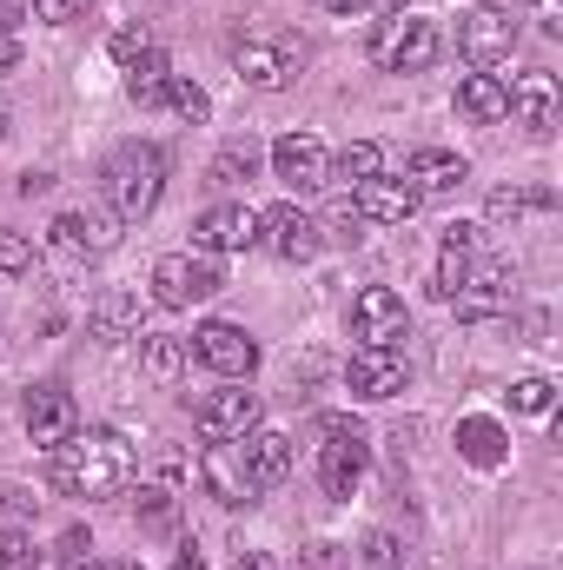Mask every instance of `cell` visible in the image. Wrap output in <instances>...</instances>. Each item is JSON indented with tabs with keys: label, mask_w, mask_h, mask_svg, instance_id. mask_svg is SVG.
I'll list each match as a JSON object with an SVG mask.
<instances>
[{
	"label": "cell",
	"mask_w": 563,
	"mask_h": 570,
	"mask_svg": "<svg viewBox=\"0 0 563 570\" xmlns=\"http://www.w3.org/2000/svg\"><path fill=\"white\" fill-rule=\"evenodd\" d=\"M127 478H134V458L113 431H73L67 444H53V491L60 498L100 504V498L127 491Z\"/></svg>",
	"instance_id": "cell-1"
},
{
	"label": "cell",
	"mask_w": 563,
	"mask_h": 570,
	"mask_svg": "<svg viewBox=\"0 0 563 570\" xmlns=\"http://www.w3.org/2000/svg\"><path fill=\"white\" fill-rule=\"evenodd\" d=\"M166 100H172V114H186V120H206V114H213L206 87H192V80H172V87H166Z\"/></svg>",
	"instance_id": "cell-34"
},
{
	"label": "cell",
	"mask_w": 563,
	"mask_h": 570,
	"mask_svg": "<svg viewBox=\"0 0 563 570\" xmlns=\"http://www.w3.org/2000/svg\"><path fill=\"white\" fill-rule=\"evenodd\" d=\"M0 140H7V100H0Z\"/></svg>",
	"instance_id": "cell-44"
},
{
	"label": "cell",
	"mask_w": 563,
	"mask_h": 570,
	"mask_svg": "<svg viewBox=\"0 0 563 570\" xmlns=\"http://www.w3.org/2000/svg\"><path fill=\"white\" fill-rule=\"evenodd\" d=\"M471 273H477V226H444V253H437V298H451Z\"/></svg>",
	"instance_id": "cell-24"
},
{
	"label": "cell",
	"mask_w": 563,
	"mask_h": 570,
	"mask_svg": "<svg viewBox=\"0 0 563 570\" xmlns=\"http://www.w3.org/2000/svg\"><path fill=\"white\" fill-rule=\"evenodd\" d=\"M259 239H266V246H273L279 259H292V266H298V259H312V253L325 246V226H318L312 213H298V206L285 199V206H273V213L259 219Z\"/></svg>",
	"instance_id": "cell-14"
},
{
	"label": "cell",
	"mask_w": 563,
	"mask_h": 570,
	"mask_svg": "<svg viewBox=\"0 0 563 570\" xmlns=\"http://www.w3.org/2000/svg\"><path fill=\"white\" fill-rule=\"evenodd\" d=\"M352 206H358V219H372V226H405V219L418 213V186H412V179H385V173H378V179H365V186H358V199H352Z\"/></svg>",
	"instance_id": "cell-19"
},
{
	"label": "cell",
	"mask_w": 563,
	"mask_h": 570,
	"mask_svg": "<svg viewBox=\"0 0 563 570\" xmlns=\"http://www.w3.org/2000/svg\"><path fill=\"white\" fill-rule=\"evenodd\" d=\"M0 273H33V239L27 233H0Z\"/></svg>",
	"instance_id": "cell-36"
},
{
	"label": "cell",
	"mask_w": 563,
	"mask_h": 570,
	"mask_svg": "<svg viewBox=\"0 0 563 570\" xmlns=\"http://www.w3.org/2000/svg\"><path fill=\"white\" fill-rule=\"evenodd\" d=\"M213 292H219V273H213L206 259H192V253L152 259V298H159L166 312H186V305H199V298H213Z\"/></svg>",
	"instance_id": "cell-9"
},
{
	"label": "cell",
	"mask_w": 563,
	"mask_h": 570,
	"mask_svg": "<svg viewBox=\"0 0 563 570\" xmlns=\"http://www.w3.org/2000/svg\"><path fill=\"white\" fill-rule=\"evenodd\" d=\"M93 570H140V564H93Z\"/></svg>",
	"instance_id": "cell-45"
},
{
	"label": "cell",
	"mask_w": 563,
	"mask_h": 570,
	"mask_svg": "<svg viewBox=\"0 0 563 570\" xmlns=\"http://www.w3.org/2000/svg\"><path fill=\"white\" fill-rule=\"evenodd\" d=\"M457 114L477 120V127H497V120H511V87L497 73H464L457 80Z\"/></svg>",
	"instance_id": "cell-23"
},
{
	"label": "cell",
	"mask_w": 563,
	"mask_h": 570,
	"mask_svg": "<svg viewBox=\"0 0 563 570\" xmlns=\"http://www.w3.org/2000/svg\"><path fill=\"white\" fill-rule=\"evenodd\" d=\"M80 7H87V0H33V13H40L47 27H60V20H73Z\"/></svg>",
	"instance_id": "cell-38"
},
{
	"label": "cell",
	"mask_w": 563,
	"mask_h": 570,
	"mask_svg": "<svg viewBox=\"0 0 563 570\" xmlns=\"http://www.w3.org/2000/svg\"><path fill=\"white\" fill-rule=\"evenodd\" d=\"M172 570H199V551H192V544H179V558H172Z\"/></svg>",
	"instance_id": "cell-40"
},
{
	"label": "cell",
	"mask_w": 563,
	"mask_h": 570,
	"mask_svg": "<svg viewBox=\"0 0 563 570\" xmlns=\"http://www.w3.org/2000/svg\"><path fill=\"white\" fill-rule=\"evenodd\" d=\"M273 173L298 193H318L332 179V153H325L318 134H285V140H273Z\"/></svg>",
	"instance_id": "cell-11"
},
{
	"label": "cell",
	"mask_w": 563,
	"mask_h": 570,
	"mask_svg": "<svg viewBox=\"0 0 563 570\" xmlns=\"http://www.w3.org/2000/svg\"><path fill=\"white\" fill-rule=\"evenodd\" d=\"M332 173H338V179H352V186H365V179H378V173H385V146H372V140L345 146Z\"/></svg>",
	"instance_id": "cell-30"
},
{
	"label": "cell",
	"mask_w": 563,
	"mask_h": 570,
	"mask_svg": "<svg viewBox=\"0 0 563 570\" xmlns=\"http://www.w3.org/2000/svg\"><path fill=\"white\" fill-rule=\"evenodd\" d=\"M511 120L544 140V134L557 127V80H551V73H524V80L511 87Z\"/></svg>",
	"instance_id": "cell-21"
},
{
	"label": "cell",
	"mask_w": 563,
	"mask_h": 570,
	"mask_svg": "<svg viewBox=\"0 0 563 570\" xmlns=\"http://www.w3.org/2000/svg\"><path fill=\"white\" fill-rule=\"evenodd\" d=\"M93 332L100 338H134L140 332V298L134 292H100L93 298Z\"/></svg>",
	"instance_id": "cell-26"
},
{
	"label": "cell",
	"mask_w": 563,
	"mask_h": 570,
	"mask_svg": "<svg viewBox=\"0 0 563 570\" xmlns=\"http://www.w3.org/2000/svg\"><path fill=\"white\" fill-rule=\"evenodd\" d=\"M159 193H166V153L159 146L134 140L107 159V206H113L120 226H140L146 213L159 206Z\"/></svg>",
	"instance_id": "cell-2"
},
{
	"label": "cell",
	"mask_w": 563,
	"mask_h": 570,
	"mask_svg": "<svg viewBox=\"0 0 563 570\" xmlns=\"http://www.w3.org/2000/svg\"><path fill=\"white\" fill-rule=\"evenodd\" d=\"M27 558H33V538L13 531V524H0V570H20Z\"/></svg>",
	"instance_id": "cell-37"
},
{
	"label": "cell",
	"mask_w": 563,
	"mask_h": 570,
	"mask_svg": "<svg viewBox=\"0 0 563 570\" xmlns=\"http://www.w3.org/2000/svg\"><path fill=\"white\" fill-rule=\"evenodd\" d=\"M107 53H113L120 67H134L140 53H152V33H146V27H120V33L107 40Z\"/></svg>",
	"instance_id": "cell-35"
},
{
	"label": "cell",
	"mask_w": 563,
	"mask_h": 570,
	"mask_svg": "<svg viewBox=\"0 0 563 570\" xmlns=\"http://www.w3.org/2000/svg\"><path fill=\"white\" fill-rule=\"evenodd\" d=\"M253 173H259V146H253V140L226 146V153H219V159L206 166V179H213V186H246Z\"/></svg>",
	"instance_id": "cell-29"
},
{
	"label": "cell",
	"mask_w": 563,
	"mask_h": 570,
	"mask_svg": "<svg viewBox=\"0 0 563 570\" xmlns=\"http://www.w3.org/2000/svg\"><path fill=\"white\" fill-rule=\"evenodd\" d=\"M405 179L418 186V199L431 193V199H444V193H457L464 179H471V166L457 159V153H444V146H418L412 153V166H405Z\"/></svg>",
	"instance_id": "cell-22"
},
{
	"label": "cell",
	"mask_w": 563,
	"mask_h": 570,
	"mask_svg": "<svg viewBox=\"0 0 563 570\" xmlns=\"http://www.w3.org/2000/svg\"><path fill=\"white\" fill-rule=\"evenodd\" d=\"M345 385L358 399H398L405 392V358L398 352H378V345H358L352 365H345Z\"/></svg>",
	"instance_id": "cell-17"
},
{
	"label": "cell",
	"mask_w": 563,
	"mask_h": 570,
	"mask_svg": "<svg viewBox=\"0 0 563 570\" xmlns=\"http://www.w3.org/2000/svg\"><path fill=\"white\" fill-rule=\"evenodd\" d=\"M511 47H517V13H511V7L477 0V7L457 20V53H464L477 73H491L497 60H511Z\"/></svg>",
	"instance_id": "cell-6"
},
{
	"label": "cell",
	"mask_w": 563,
	"mask_h": 570,
	"mask_svg": "<svg viewBox=\"0 0 563 570\" xmlns=\"http://www.w3.org/2000/svg\"><path fill=\"white\" fill-rule=\"evenodd\" d=\"M239 458H246V471H253L259 491H273V484L292 478V438H285L279 425H253L239 438Z\"/></svg>",
	"instance_id": "cell-18"
},
{
	"label": "cell",
	"mask_w": 563,
	"mask_h": 570,
	"mask_svg": "<svg viewBox=\"0 0 563 570\" xmlns=\"http://www.w3.org/2000/svg\"><path fill=\"white\" fill-rule=\"evenodd\" d=\"M504 451H511V438H504V425H491V419H464L457 425V458H471V464H504Z\"/></svg>",
	"instance_id": "cell-25"
},
{
	"label": "cell",
	"mask_w": 563,
	"mask_h": 570,
	"mask_svg": "<svg viewBox=\"0 0 563 570\" xmlns=\"http://www.w3.org/2000/svg\"><path fill=\"white\" fill-rule=\"evenodd\" d=\"M166 87H172V73H166V53H159V47L140 53V60L127 67V94H134L140 107H159V100H166Z\"/></svg>",
	"instance_id": "cell-27"
},
{
	"label": "cell",
	"mask_w": 563,
	"mask_h": 570,
	"mask_svg": "<svg viewBox=\"0 0 563 570\" xmlns=\"http://www.w3.org/2000/svg\"><path fill=\"white\" fill-rule=\"evenodd\" d=\"M352 338L378 345V352H398V338H412V312L392 285H365L352 298Z\"/></svg>",
	"instance_id": "cell-8"
},
{
	"label": "cell",
	"mask_w": 563,
	"mask_h": 570,
	"mask_svg": "<svg viewBox=\"0 0 563 570\" xmlns=\"http://www.w3.org/2000/svg\"><path fill=\"white\" fill-rule=\"evenodd\" d=\"M551 405H557V385H551V379H517V385H511V412L551 419Z\"/></svg>",
	"instance_id": "cell-32"
},
{
	"label": "cell",
	"mask_w": 563,
	"mask_h": 570,
	"mask_svg": "<svg viewBox=\"0 0 563 570\" xmlns=\"http://www.w3.org/2000/svg\"><path fill=\"white\" fill-rule=\"evenodd\" d=\"M318 7H332V13H352V7H365V0H318Z\"/></svg>",
	"instance_id": "cell-43"
},
{
	"label": "cell",
	"mask_w": 563,
	"mask_h": 570,
	"mask_svg": "<svg viewBox=\"0 0 563 570\" xmlns=\"http://www.w3.org/2000/svg\"><path fill=\"white\" fill-rule=\"evenodd\" d=\"M312 570H338L345 558H338V544H312V558H305Z\"/></svg>",
	"instance_id": "cell-39"
},
{
	"label": "cell",
	"mask_w": 563,
	"mask_h": 570,
	"mask_svg": "<svg viewBox=\"0 0 563 570\" xmlns=\"http://www.w3.org/2000/svg\"><path fill=\"white\" fill-rule=\"evenodd\" d=\"M259 239V213L253 206H206L192 219V246L199 253H246Z\"/></svg>",
	"instance_id": "cell-12"
},
{
	"label": "cell",
	"mask_w": 563,
	"mask_h": 570,
	"mask_svg": "<svg viewBox=\"0 0 563 570\" xmlns=\"http://www.w3.org/2000/svg\"><path fill=\"white\" fill-rule=\"evenodd\" d=\"M372 7H378V13H405L412 0H372Z\"/></svg>",
	"instance_id": "cell-42"
},
{
	"label": "cell",
	"mask_w": 563,
	"mask_h": 570,
	"mask_svg": "<svg viewBox=\"0 0 563 570\" xmlns=\"http://www.w3.org/2000/svg\"><path fill=\"white\" fill-rule=\"evenodd\" d=\"M239 570H273V558H259V551H239Z\"/></svg>",
	"instance_id": "cell-41"
},
{
	"label": "cell",
	"mask_w": 563,
	"mask_h": 570,
	"mask_svg": "<svg viewBox=\"0 0 563 570\" xmlns=\"http://www.w3.org/2000/svg\"><path fill=\"white\" fill-rule=\"evenodd\" d=\"M557 199L544 193V186H504V193H491V219L497 226H517L524 213H551Z\"/></svg>",
	"instance_id": "cell-28"
},
{
	"label": "cell",
	"mask_w": 563,
	"mask_h": 570,
	"mask_svg": "<svg viewBox=\"0 0 563 570\" xmlns=\"http://www.w3.org/2000/svg\"><path fill=\"white\" fill-rule=\"evenodd\" d=\"M199 484H206V498H219L226 511H239V504L259 498V484H253V471H246V458H239V438L199 451Z\"/></svg>",
	"instance_id": "cell-10"
},
{
	"label": "cell",
	"mask_w": 563,
	"mask_h": 570,
	"mask_svg": "<svg viewBox=\"0 0 563 570\" xmlns=\"http://www.w3.org/2000/svg\"><path fill=\"white\" fill-rule=\"evenodd\" d=\"M179 372H186V345H179V338H146V379L172 385Z\"/></svg>",
	"instance_id": "cell-31"
},
{
	"label": "cell",
	"mask_w": 563,
	"mask_h": 570,
	"mask_svg": "<svg viewBox=\"0 0 563 570\" xmlns=\"http://www.w3.org/2000/svg\"><path fill=\"white\" fill-rule=\"evenodd\" d=\"M206 372H219V379H233V385H246L253 372H259V338L246 332V325H233V318H206L199 332H192V345H186Z\"/></svg>",
	"instance_id": "cell-5"
},
{
	"label": "cell",
	"mask_w": 563,
	"mask_h": 570,
	"mask_svg": "<svg viewBox=\"0 0 563 570\" xmlns=\"http://www.w3.org/2000/svg\"><path fill=\"white\" fill-rule=\"evenodd\" d=\"M199 431L213 438V444H233V438H246V431L259 425V392H246V385H233V392H213V399H199Z\"/></svg>",
	"instance_id": "cell-15"
},
{
	"label": "cell",
	"mask_w": 563,
	"mask_h": 570,
	"mask_svg": "<svg viewBox=\"0 0 563 570\" xmlns=\"http://www.w3.org/2000/svg\"><path fill=\"white\" fill-rule=\"evenodd\" d=\"M437 20H412V13H385L378 33H372V60L385 73H424L437 60Z\"/></svg>",
	"instance_id": "cell-4"
},
{
	"label": "cell",
	"mask_w": 563,
	"mask_h": 570,
	"mask_svg": "<svg viewBox=\"0 0 563 570\" xmlns=\"http://www.w3.org/2000/svg\"><path fill=\"white\" fill-rule=\"evenodd\" d=\"M412 558H405V544L392 538V531H372L365 538V570H405Z\"/></svg>",
	"instance_id": "cell-33"
},
{
	"label": "cell",
	"mask_w": 563,
	"mask_h": 570,
	"mask_svg": "<svg viewBox=\"0 0 563 570\" xmlns=\"http://www.w3.org/2000/svg\"><path fill=\"white\" fill-rule=\"evenodd\" d=\"M457 298V318H497V312H511V266H477L471 279L451 292Z\"/></svg>",
	"instance_id": "cell-20"
},
{
	"label": "cell",
	"mask_w": 563,
	"mask_h": 570,
	"mask_svg": "<svg viewBox=\"0 0 563 570\" xmlns=\"http://www.w3.org/2000/svg\"><path fill=\"white\" fill-rule=\"evenodd\" d=\"M298 67H305V47L285 40V33H246V40L233 47V73H239L246 87H259V94H279Z\"/></svg>",
	"instance_id": "cell-7"
},
{
	"label": "cell",
	"mask_w": 563,
	"mask_h": 570,
	"mask_svg": "<svg viewBox=\"0 0 563 570\" xmlns=\"http://www.w3.org/2000/svg\"><path fill=\"white\" fill-rule=\"evenodd\" d=\"M80 431V405H73V392H60V385H33L27 392V438L33 444H67Z\"/></svg>",
	"instance_id": "cell-16"
},
{
	"label": "cell",
	"mask_w": 563,
	"mask_h": 570,
	"mask_svg": "<svg viewBox=\"0 0 563 570\" xmlns=\"http://www.w3.org/2000/svg\"><path fill=\"white\" fill-rule=\"evenodd\" d=\"M53 239H60L67 253L107 259V253L120 246V219H113V213H100V206H67V213L53 219Z\"/></svg>",
	"instance_id": "cell-13"
},
{
	"label": "cell",
	"mask_w": 563,
	"mask_h": 570,
	"mask_svg": "<svg viewBox=\"0 0 563 570\" xmlns=\"http://www.w3.org/2000/svg\"><path fill=\"white\" fill-rule=\"evenodd\" d=\"M318 484L332 491V498H352L358 491V478H365V464H372V444H365V431L352 425V419H318Z\"/></svg>",
	"instance_id": "cell-3"
}]
</instances>
